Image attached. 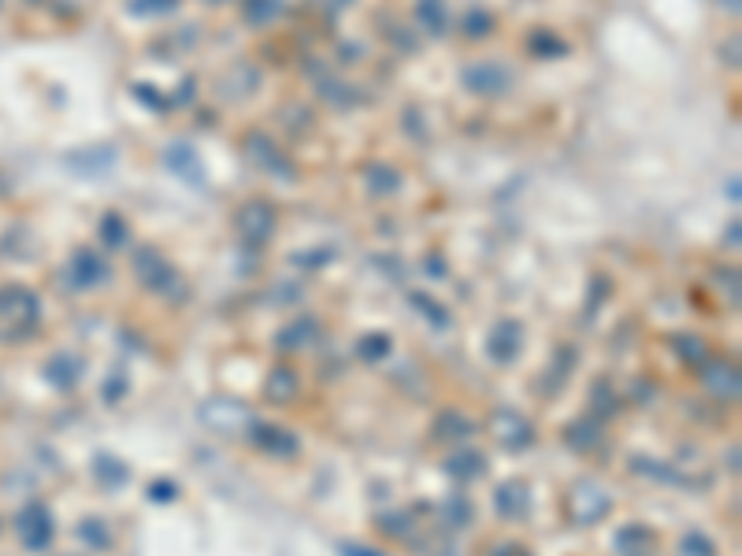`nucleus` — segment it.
Segmentation results:
<instances>
[{
  "label": "nucleus",
  "instance_id": "4be33fe9",
  "mask_svg": "<svg viewBox=\"0 0 742 556\" xmlns=\"http://www.w3.org/2000/svg\"><path fill=\"white\" fill-rule=\"evenodd\" d=\"M672 352L679 356L687 368H701V364L709 360V345L701 341L698 334H676V338H672Z\"/></svg>",
  "mask_w": 742,
  "mask_h": 556
},
{
  "label": "nucleus",
  "instance_id": "f704fd0d",
  "mask_svg": "<svg viewBox=\"0 0 742 556\" xmlns=\"http://www.w3.org/2000/svg\"><path fill=\"white\" fill-rule=\"evenodd\" d=\"M679 549H683V556H717V545H713L706 534H698V531H690V534L679 542Z\"/></svg>",
  "mask_w": 742,
  "mask_h": 556
},
{
  "label": "nucleus",
  "instance_id": "9b49d317",
  "mask_svg": "<svg viewBox=\"0 0 742 556\" xmlns=\"http://www.w3.org/2000/svg\"><path fill=\"white\" fill-rule=\"evenodd\" d=\"M238 226H242V237L249 245H264L267 237L275 234V208H271L267 201H253V205L242 208Z\"/></svg>",
  "mask_w": 742,
  "mask_h": 556
},
{
  "label": "nucleus",
  "instance_id": "6e6552de",
  "mask_svg": "<svg viewBox=\"0 0 742 556\" xmlns=\"http://www.w3.org/2000/svg\"><path fill=\"white\" fill-rule=\"evenodd\" d=\"M524 349V327L516 320H497L490 338H487V352L494 364H513Z\"/></svg>",
  "mask_w": 742,
  "mask_h": 556
},
{
  "label": "nucleus",
  "instance_id": "bb28decb",
  "mask_svg": "<svg viewBox=\"0 0 742 556\" xmlns=\"http://www.w3.org/2000/svg\"><path fill=\"white\" fill-rule=\"evenodd\" d=\"M78 538H82L90 549H111V531L97 520V515H90V520L78 523Z\"/></svg>",
  "mask_w": 742,
  "mask_h": 556
},
{
  "label": "nucleus",
  "instance_id": "f8f14e48",
  "mask_svg": "<svg viewBox=\"0 0 742 556\" xmlns=\"http://www.w3.org/2000/svg\"><path fill=\"white\" fill-rule=\"evenodd\" d=\"M701 382H706V389L717 397V401H735L738 389H742L735 364H724V360H706V364H701Z\"/></svg>",
  "mask_w": 742,
  "mask_h": 556
},
{
  "label": "nucleus",
  "instance_id": "412c9836",
  "mask_svg": "<svg viewBox=\"0 0 742 556\" xmlns=\"http://www.w3.org/2000/svg\"><path fill=\"white\" fill-rule=\"evenodd\" d=\"M93 475H97V479H101L108 490H120V486H127V479H130V467H127L120 456L101 453V456L93 460Z\"/></svg>",
  "mask_w": 742,
  "mask_h": 556
},
{
  "label": "nucleus",
  "instance_id": "4c0bfd02",
  "mask_svg": "<svg viewBox=\"0 0 742 556\" xmlns=\"http://www.w3.org/2000/svg\"><path fill=\"white\" fill-rule=\"evenodd\" d=\"M123 393H127V375H123V371H115V375H111V379L104 382V397H108V401L115 405V401H120Z\"/></svg>",
  "mask_w": 742,
  "mask_h": 556
},
{
  "label": "nucleus",
  "instance_id": "79ce46f5",
  "mask_svg": "<svg viewBox=\"0 0 742 556\" xmlns=\"http://www.w3.org/2000/svg\"><path fill=\"white\" fill-rule=\"evenodd\" d=\"M212 5H219V0H212Z\"/></svg>",
  "mask_w": 742,
  "mask_h": 556
},
{
  "label": "nucleus",
  "instance_id": "b1692460",
  "mask_svg": "<svg viewBox=\"0 0 742 556\" xmlns=\"http://www.w3.org/2000/svg\"><path fill=\"white\" fill-rule=\"evenodd\" d=\"M127 237H130V230H127V219L123 216H115V212H104V219H101V242H104V249H123L127 245Z\"/></svg>",
  "mask_w": 742,
  "mask_h": 556
},
{
  "label": "nucleus",
  "instance_id": "a211bd4d",
  "mask_svg": "<svg viewBox=\"0 0 742 556\" xmlns=\"http://www.w3.org/2000/svg\"><path fill=\"white\" fill-rule=\"evenodd\" d=\"M316 334H320L316 320H308V315H301V320H294L290 327H283V331H279V349H286V352L308 349L312 341H316Z\"/></svg>",
  "mask_w": 742,
  "mask_h": 556
},
{
  "label": "nucleus",
  "instance_id": "39448f33",
  "mask_svg": "<svg viewBox=\"0 0 742 556\" xmlns=\"http://www.w3.org/2000/svg\"><path fill=\"white\" fill-rule=\"evenodd\" d=\"M460 82H464V90H472L479 97H501L513 86V71L505 63H472L460 74Z\"/></svg>",
  "mask_w": 742,
  "mask_h": 556
},
{
  "label": "nucleus",
  "instance_id": "0eeeda50",
  "mask_svg": "<svg viewBox=\"0 0 742 556\" xmlns=\"http://www.w3.org/2000/svg\"><path fill=\"white\" fill-rule=\"evenodd\" d=\"M104 283H111L108 260L101 253H93V249H78L74 260H71V286L74 290H97Z\"/></svg>",
  "mask_w": 742,
  "mask_h": 556
},
{
  "label": "nucleus",
  "instance_id": "2eb2a0df",
  "mask_svg": "<svg viewBox=\"0 0 742 556\" xmlns=\"http://www.w3.org/2000/svg\"><path fill=\"white\" fill-rule=\"evenodd\" d=\"M483 471H487V456L476 453V449H460V453H453V456L446 460V475H449V479H457L460 486L472 483V479H479Z\"/></svg>",
  "mask_w": 742,
  "mask_h": 556
},
{
  "label": "nucleus",
  "instance_id": "6ab92c4d",
  "mask_svg": "<svg viewBox=\"0 0 742 556\" xmlns=\"http://www.w3.org/2000/svg\"><path fill=\"white\" fill-rule=\"evenodd\" d=\"M650 545H653V534L639 523H628L616 531V552L620 556H650Z\"/></svg>",
  "mask_w": 742,
  "mask_h": 556
},
{
  "label": "nucleus",
  "instance_id": "9d476101",
  "mask_svg": "<svg viewBox=\"0 0 742 556\" xmlns=\"http://www.w3.org/2000/svg\"><path fill=\"white\" fill-rule=\"evenodd\" d=\"M19 538H23V545L26 549H45L49 542H53V515H49V508L45 504H30L23 515H19Z\"/></svg>",
  "mask_w": 742,
  "mask_h": 556
},
{
  "label": "nucleus",
  "instance_id": "7c9ffc66",
  "mask_svg": "<svg viewBox=\"0 0 742 556\" xmlns=\"http://www.w3.org/2000/svg\"><path fill=\"white\" fill-rule=\"evenodd\" d=\"M490 30H494V15L483 8H472L460 19V34H467V37H487Z\"/></svg>",
  "mask_w": 742,
  "mask_h": 556
},
{
  "label": "nucleus",
  "instance_id": "a19ab883",
  "mask_svg": "<svg viewBox=\"0 0 742 556\" xmlns=\"http://www.w3.org/2000/svg\"><path fill=\"white\" fill-rule=\"evenodd\" d=\"M423 271H427V274H435V278H446V274H449V267H446V260H442L438 253L423 260Z\"/></svg>",
  "mask_w": 742,
  "mask_h": 556
},
{
  "label": "nucleus",
  "instance_id": "72a5a7b5",
  "mask_svg": "<svg viewBox=\"0 0 742 556\" xmlns=\"http://www.w3.org/2000/svg\"><path fill=\"white\" fill-rule=\"evenodd\" d=\"M442 512H446V523H449V527H467V523H472V504H467L464 497H449Z\"/></svg>",
  "mask_w": 742,
  "mask_h": 556
},
{
  "label": "nucleus",
  "instance_id": "2f4dec72",
  "mask_svg": "<svg viewBox=\"0 0 742 556\" xmlns=\"http://www.w3.org/2000/svg\"><path fill=\"white\" fill-rule=\"evenodd\" d=\"M357 352H361V360L379 364V360H386V356H390V338L386 334H368V338H361Z\"/></svg>",
  "mask_w": 742,
  "mask_h": 556
},
{
  "label": "nucleus",
  "instance_id": "aec40b11",
  "mask_svg": "<svg viewBox=\"0 0 742 556\" xmlns=\"http://www.w3.org/2000/svg\"><path fill=\"white\" fill-rule=\"evenodd\" d=\"M45 379L53 386H60V389H71L78 379H82V356H71V352L56 356V360L45 368Z\"/></svg>",
  "mask_w": 742,
  "mask_h": 556
},
{
  "label": "nucleus",
  "instance_id": "c756f323",
  "mask_svg": "<svg viewBox=\"0 0 742 556\" xmlns=\"http://www.w3.org/2000/svg\"><path fill=\"white\" fill-rule=\"evenodd\" d=\"M178 5H182V0H127V8L134 15H141V19H149V15H171V12H178Z\"/></svg>",
  "mask_w": 742,
  "mask_h": 556
},
{
  "label": "nucleus",
  "instance_id": "393cba45",
  "mask_svg": "<svg viewBox=\"0 0 742 556\" xmlns=\"http://www.w3.org/2000/svg\"><path fill=\"white\" fill-rule=\"evenodd\" d=\"M476 427H472V419L467 416H460V412H442L438 416V423H435V438H467Z\"/></svg>",
  "mask_w": 742,
  "mask_h": 556
},
{
  "label": "nucleus",
  "instance_id": "a878e982",
  "mask_svg": "<svg viewBox=\"0 0 742 556\" xmlns=\"http://www.w3.org/2000/svg\"><path fill=\"white\" fill-rule=\"evenodd\" d=\"M409 301L416 304V312L423 315V320H431L438 331H446V327H449V312H446V308H442L435 297H427V293H409Z\"/></svg>",
  "mask_w": 742,
  "mask_h": 556
},
{
  "label": "nucleus",
  "instance_id": "5701e85b",
  "mask_svg": "<svg viewBox=\"0 0 742 556\" xmlns=\"http://www.w3.org/2000/svg\"><path fill=\"white\" fill-rule=\"evenodd\" d=\"M364 178H368V189L379 193V197H390V193L401 189V171L390 168V164H371V168L364 171Z\"/></svg>",
  "mask_w": 742,
  "mask_h": 556
},
{
  "label": "nucleus",
  "instance_id": "58836bf2",
  "mask_svg": "<svg viewBox=\"0 0 742 556\" xmlns=\"http://www.w3.org/2000/svg\"><path fill=\"white\" fill-rule=\"evenodd\" d=\"M379 527L386 531V534H409V527H412V520L401 512V520H390V515H379Z\"/></svg>",
  "mask_w": 742,
  "mask_h": 556
},
{
  "label": "nucleus",
  "instance_id": "f03ea898",
  "mask_svg": "<svg viewBox=\"0 0 742 556\" xmlns=\"http://www.w3.org/2000/svg\"><path fill=\"white\" fill-rule=\"evenodd\" d=\"M201 423L216 434H238V430H249L256 419L242 401H234V397H212V401L201 405Z\"/></svg>",
  "mask_w": 742,
  "mask_h": 556
},
{
  "label": "nucleus",
  "instance_id": "ddd939ff",
  "mask_svg": "<svg viewBox=\"0 0 742 556\" xmlns=\"http://www.w3.org/2000/svg\"><path fill=\"white\" fill-rule=\"evenodd\" d=\"M494 508L501 520H524V515L531 512V486L527 483H501L494 490Z\"/></svg>",
  "mask_w": 742,
  "mask_h": 556
},
{
  "label": "nucleus",
  "instance_id": "7ed1b4c3",
  "mask_svg": "<svg viewBox=\"0 0 742 556\" xmlns=\"http://www.w3.org/2000/svg\"><path fill=\"white\" fill-rule=\"evenodd\" d=\"M490 434L497 438V446L513 449V453H520V449H527L535 442V427L527 423V416H520L513 408H497L490 416Z\"/></svg>",
  "mask_w": 742,
  "mask_h": 556
},
{
  "label": "nucleus",
  "instance_id": "e433bc0d",
  "mask_svg": "<svg viewBox=\"0 0 742 556\" xmlns=\"http://www.w3.org/2000/svg\"><path fill=\"white\" fill-rule=\"evenodd\" d=\"M175 497H178V486L171 479H156L149 486V501H175Z\"/></svg>",
  "mask_w": 742,
  "mask_h": 556
},
{
  "label": "nucleus",
  "instance_id": "f257e3e1",
  "mask_svg": "<svg viewBox=\"0 0 742 556\" xmlns=\"http://www.w3.org/2000/svg\"><path fill=\"white\" fill-rule=\"evenodd\" d=\"M609 508H612V497H609L598 483H591V479L575 483L572 494H568L572 523H579V527H594V523H602L605 515H609Z\"/></svg>",
  "mask_w": 742,
  "mask_h": 556
},
{
  "label": "nucleus",
  "instance_id": "cd10ccee",
  "mask_svg": "<svg viewBox=\"0 0 742 556\" xmlns=\"http://www.w3.org/2000/svg\"><path fill=\"white\" fill-rule=\"evenodd\" d=\"M591 408H594V416H598V419L616 416L620 401H616V393H612V386H609V382H594V389H591Z\"/></svg>",
  "mask_w": 742,
  "mask_h": 556
},
{
  "label": "nucleus",
  "instance_id": "dca6fc26",
  "mask_svg": "<svg viewBox=\"0 0 742 556\" xmlns=\"http://www.w3.org/2000/svg\"><path fill=\"white\" fill-rule=\"evenodd\" d=\"M249 156L260 164V168H267V171H275V175H290V168H286V156L275 149V141H271L267 134H253L249 138Z\"/></svg>",
  "mask_w": 742,
  "mask_h": 556
},
{
  "label": "nucleus",
  "instance_id": "473e14b6",
  "mask_svg": "<svg viewBox=\"0 0 742 556\" xmlns=\"http://www.w3.org/2000/svg\"><path fill=\"white\" fill-rule=\"evenodd\" d=\"M279 12H283V0H249V5H246V19H249L253 26L271 23Z\"/></svg>",
  "mask_w": 742,
  "mask_h": 556
},
{
  "label": "nucleus",
  "instance_id": "423d86ee",
  "mask_svg": "<svg viewBox=\"0 0 742 556\" xmlns=\"http://www.w3.org/2000/svg\"><path fill=\"white\" fill-rule=\"evenodd\" d=\"M249 442L267 453V456H279V460H290L301 453V442H297V434L279 427V423H253L249 427Z\"/></svg>",
  "mask_w": 742,
  "mask_h": 556
},
{
  "label": "nucleus",
  "instance_id": "ea45409f",
  "mask_svg": "<svg viewBox=\"0 0 742 556\" xmlns=\"http://www.w3.org/2000/svg\"><path fill=\"white\" fill-rule=\"evenodd\" d=\"M338 556H382V552L371 549V545H361V542H342V545H338Z\"/></svg>",
  "mask_w": 742,
  "mask_h": 556
},
{
  "label": "nucleus",
  "instance_id": "f3484780",
  "mask_svg": "<svg viewBox=\"0 0 742 556\" xmlns=\"http://www.w3.org/2000/svg\"><path fill=\"white\" fill-rule=\"evenodd\" d=\"M297 389H301V379H297V371L294 368H275L267 375V382H264V397L267 401H294L297 397Z\"/></svg>",
  "mask_w": 742,
  "mask_h": 556
},
{
  "label": "nucleus",
  "instance_id": "4468645a",
  "mask_svg": "<svg viewBox=\"0 0 742 556\" xmlns=\"http://www.w3.org/2000/svg\"><path fill=\"white\" fill-rule=\"evenodd\" d=\"M602 438H605V430L598 419H575L564 427V446L575 453H591L594 446H602Z\"/></svg>",
  "mask_w": 742,
  "mask_h": 556
},
{
  "label": "nucleus",
  "instance_id": "c85d7f7f",
  "mask_svg": "<svg viewBox=\"0 0 742 556\" xmlns=\"http://www.w3.org/2000/svg\"><path fill=\"white\" fill-rule=\"evenodd\" d=\"M527 53H535V56H564V53H568V45L561 42L557 34H545V30H538V34H531Z\"/></svg>",
  "mask_w": 742,
  "mask_h": 556
},
{
  "label": "nucleus",
  "instance_id": "c9c22d12",
  "mask_svg": "<svg viewBox=\"0 0 742 556\" xmlns=\"http://www.w3.org/2000/svg\"><path fill=\"white\" fill-rule=\"evenodd\" d=\"M419 19H423V26L431 30V34H442V30H446V19H442V8H438V5H423V8H419Z\"/></svg>",
  "mask_w": 742,
  "mask_h": 556
},
{
  "label": "nucleus",
  "instance_id": "1a4fd4ad",
  "mask_svg": "<svg viewBox=\"0 0 742 556\" xmlns=\"http://www.w3.org/2000/svg\"><path fill=\"white\" fill-rule=\"evenodd\" d=\"M164 168H168L171 175H178L182 182H189V186H205L201 156H198V149L186 145V141H175V145L164 149Z\"/></svg>",
  "mask_w": 742,
  "mask_h": 556
},
{
  "label": "nucleus",
  "instance_id": "20e7f679",
  "mask_svg": "<svg viewBox=\"0 0 742 556\" xmlns=\"http://www.w3.org/2000/svg\"><path fill=\"white\" fill-rule=\"evenodd\" d=\"M134 274L141 278V286L152 290V293H168V290H175V283H178L175 267H171L160 253H156V249H138V253H134Z\"/></svg>",
  "mask_w": 742,
  "mask_h": 556
}]
</instances>
